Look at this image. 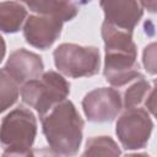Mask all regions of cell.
Wrapping results in <instances>:
<instances>
[{"mask_svg": "<svg viewBox=\"0 0 157 157\" xmlns=\"http://www.w3.org/2000/svg\"><path fill=\"white\" fill-rule=\"evenodd\" d=\"M5 53H6V43H5V39L2 38V36L0 34V63L5 58Z\"/></svg>", "mask_w": 157, "mask_h": 157, "instance_id": "ac0fdd59", "label": "cell"}, {"mask_svg": "<svg viewBox=\"0 0 157 157\" xmlns=\"http://www.w3.org/2000/svg\"><path fill=\"white\" fill-rule=\"evenodd\" d=\"M121 96L112 87H99L88 92L82 99L86 118L93 123L112 121L121 110Z\"/></svg>", "mask_w": 157, "mask_h": 157, "instance_id": "52a82bcc", "label": "cell"}, {"mask_svg": "<svg viewBox=\"0 0 157 157\" xmlns=\"http://www.w3.org/2000/svg\"><path fill=\"white\" fill-rule=\"evenodd\" d=\"M36 153H37V157H60V156L55 155L50 148L49 150H47V148L36 150Z\"/></svg>", "mask_w": 157, "mask_h": 157, "instance_id": "e0dca14e", "label": "cell"}, {"mask_svg": "<svg viewBox=\"0 0 157 157\" xmlns=\"http://www.w3.org/2000/svg\"><path fill=\"white\" fill-rule=\"evenodd\" d=\"M101 34L105 50L103 74L107 82L114 87H121L142 76L139 71L137 49L132 33L103 22Z\"/></svg>", "mask_w": 157, "mask_h": 157, "instance_id": "6da1fadb", "label": "cell"}, {"mask_svg": "<svg viewBox=\"0 0 157 157\" xmlns=\"http://www.w3.org/2000/svg\"><path fill=\"white\" fill-rule=\"evenodd\" d=\"M61 29L63 22L55 17L31 15L25 21L23 37L29 45L45 50L60 37Z\"/></svg>", "mask_w": 157, "mask_h": 157, "instance_id": "ba28073f", "label": "cell"}, {"mask_svg": "<svg viewBox=\"0 0 157 157\" xmlns=\"http://www.w3.org/2000/svg\"><path fill=\"white\" fill-rule=\"evenodd\" d=\"M124 157H150L147 153H128Z\"/></svg>", "mask_w": 157, "mask_h": 157, "instance_id": "d6986e66", "label": "cell"}, {"mask_svg": "<svg viewBox=\"0 0 157 157\" xmlns=\"http://www.w3.org/2000/svg\"><path fill=\"white\" fill-rule=\"evenodd\" d=\"M70 93V83L56 71L43 72L39 78L31 80L21 86L23 103L34 108L40 119L56 104L64 102Z\"/></svg>", "mask_w": 157, "mask_h": 157, "instance_id": "3957f363", "label": "cell"}, {"mask_svg": "<svg viewBox=\"0 0 157 157\" xmlns=\"http://www.w3.org/2000/svg\"><path fill=\"white\" fill-rule=\"evenodd\" d=\"M27 17V7L23 2H0V31L4 33H16L21 29Z\"/></svg>", "mask_w": 157, "mask_h": 157, "instance_id": "7c38bea8", "label": "cell"}, {"mask_svg": "<svg viewBox=\"0 0 157 157\" xmlns=\"http://www.w3.org/2000/svg\"><path fill=\"white\" fill-rule=\"evenodd\" d=\"M120 148L110 136H93L86 141L82 157H119Z\"/></svg>", "mask_w": 157, "mask_h": 157, "instance_id": "4fadbf2b", "label": "cell"}, {"mask_svg": "<svg viewBox=\"0 0 157 157\" xmlns=\"http://www.w3.org/2000/svg\"><path fill=\"white\" fill-rule=\"evenodd\" d=\"M2 157H37V153L34 150H26V151H10L4 150Z\"/></svg>", "mask_w": 157, "mask_h": 157, "instance_id": "2e32d148", "label": "cell"}, {"mask_svg": "<svg viewBox=\"0 0 157 157\" xmlns=\"http://www.w3.org/2000/svg\"><path fill=\"white\" fill-rule=\"evenodd\" d=\"M42 128L49 148L60 157H72L82 142L83 120L71 101L56 104L42 119Z\"/></svg>", "mask_w": 157, "mask_h": 157, "instance_id": "7a4b0ae2", "label": "cell"}, {"mask_svg": "<svg viewBox=\"0 0 157 157\" xmlns=\"http://www.w3.org/2000/svg\"><path fill=\"white\" fill-rule=\"evenodd\" d=\"M23 5L42 16H50L60 20L63 23L76 17L78 7L71 1H26Z\"/></svg>", "mask_w": 157, "mask_h": 157, "instance_id": "8fae6325", "label": "cell"}, {"mask_svg": "<svg viewBox=\"0 0 157 157\" xmlns=\"http://www.w3.org/2000/svg\"><path fill=\"white\" fill-rule=\"evenodd\" d=\"M99 5L104 12V22L130 33L144 15V7L139 1H101Z\"/></svg>", "mask_w": 157, "mask_h": 157, "instance_id": "9c48e42d", "label": "cell"}, {"mask_svg": "<svg viewBox=\"0 0 157 157\" xmlns=\"http://www.w3.org/2000/svg\"><path fill=\"white\" fill-rule=\"evenodd\" d=\"M37 135V119L25 107L11 110L0 124V144L4 150H31Z\"/></svg>", "mask_w": 157, "mask_h": 157, "instance_id": "5b68a950", "label": "cell"}, {"mask_svg": "<svg viewBox=\"0 0 157 157\" xmlns=\"http://www.w3.org/2000/svg\"><path fill=\"white\" fill-rule=\"evenodd\" d=\"M53 56L59 72L72 78L90 77L99 71L101 55L96 47L63 43L55 48Z\"/></svg>", "mask_w": 157, "mask_h": 157, "instance_id": "277c9868", "label": "cell"}, {"mask_svg": "<svg viewBox=\"0 0 157 157\" xmlns=\"http://www.w3.org/2000/svg\"><path fill=\"white\" fill-rule=\"evenodd\" d=\"M4 69L22 86L23 83L39 78L44 70L42 58L25 48L12 52Z\"/></svg>", "mask_w": 157, "mask_h": 157, "instance_id": "30bf717a", "label": "cell"}, {"mask_svg": "<svg viewBox=\"0 0 157 157\" xmlns=\"http://www.w3.org/2000/svg\"><path fill=\"white\" fill-rule=\"evenodd\" d=\"M153 92V87L148 83V81L145 80L144 75L139 78L134 80L131 85L125 90L124 92V108L131 109V108H140L142 103H146L151 93Z\"/></svg>", "mask_w": 157, "mask_h": 157, "instance_id": "5bb4252c", "label": "cell"}, {"mask_svg": "<svg viewBox=\"0 0 157 157\" xmlns=\"http://www.w3.org/2000/svg\"><path fill=\"white\" fill-rule=\"evenodd\" d=\"M20 86L4 67L0 69V113L16 103L20 94Z\"/></svg>", "mask_w": 157, "mask_h": 157, "instance_id": "9a60e30c", "label": "cell"}, {"mask_svg": "<svg viewBox=\"0 0 157 157\" xmlns=\"http://www.w3.org/2000/svg\"><path fill=\"white\" fill-rule=\"evenodd\" d=\"M153 129V121L144 108L126 109L117 120L115 134L126 150L144 148Z\"/></svg>", "mask_w": 157, "mask_h": 157, "instance_id": "8992f818", "label": "cell"}]
</instances>
